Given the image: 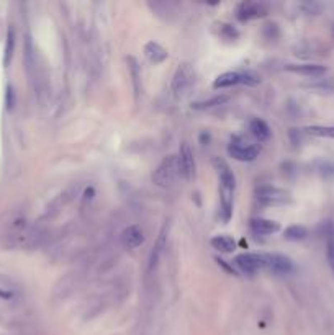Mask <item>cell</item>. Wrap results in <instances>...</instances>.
<instances>
[{"label": "cell", "instance_id": "obj_1", "mask_svg": "<svg viewBox=\"0 0 334 335\" xmlns=\"http://www.w3.org/2000/svg\"><path fill=\"white\" fill-rule=\"evenodd\" d=\"M0 237L7 249H35L40 245V229L30 222L28 216L20 209H12L0 221Z\"/></svg>", "mask_w": 334, "mask_h": 335}, {"label": "cell", "instance_id": "obj_2", "mask_svg": "<svg viewBox=\"0 0 334 335\" xmlns=\"http://www.w3.org/2000/svg\"><path fill=\"white\" fill-rule=\"evenodd\" d=\"M27 296L20 283L0 273V315L12 322L22 320L27 312Z\"/></svg>", "mask_w": 334, "mask_h": 335}, {"label": "cell", "instance_id": "obj_3", "mask_svg": "<svg viewBox=\"0 0 334 335\" xmlns=\"http://www.w3.org/2000/svg\"><path fill=\"white\" fill-rule=\"evenodd\" d=\"M213 165H215L216 173H218V178H220L221 219L228 222L231 219V214H233V193H234V188H236V178H234V173L230 169V165H228L223 159L215 157Z\"/></svg>", "mask_w": 334, "mask_h": 335}, {"label": "cell", "instance_id": "obj_4", "mask_svg": "<svg viewBox=\"0 0 334 335\" xmlns=\"http://www.w3.org/2000/svg\"><path fill=\"white\" fill-rule=\"evenodd\" d=\"M181 175H182V169H181L179 156L171 154V156L164 157L162 162L156 167V170L152 173V182L160 188H169L177 182V178Z\"/></svg>", "mask_w": 334, "mask_h": 335}, {"label": "cell", "instance_id": "obj_5", "mask_svg": "<svg viewBox=\"0 0 334 335\" xmlns=\"http://www.w3.org/2000/svg\"><path fill=\"white\" fill-rule=\"evenodd\" d=\"M195 82V71L189 63L179 64L176 69L174 77H172V92L176 97H184L189 94L192 85Z\"/></svg>", "mask_w": 334, "mask_h": 335}, {"label": "cell", "instance_id": "obj_6", "mask_svg": "<svg viewBox=\"0 0 334 335\" xmlns=\"http://www.w3.org/2000/svg\"><path fill=\"white\" fill-rule=\"evenodd\" d=\"M256 200L265 206H275V204H285L292 201V196L287 190L272 187V185H261L256 188Z\"/></svg>", "mask_w": 334, "mask_h": 335}, {"label": "cell", "instance_id": "obj_7", "mask_svg": "<svg viewBox=\"0 0 334 335\" xmlns=\"http://www.w3.org/2000/svg\"><path fill=\"white\" fill-rule=\"evenodd\" d=\"M234 265L243 273H246V275H254V273L265 268L264 253H256V252L239 253V255H236V258H234Z\"/></svg>", "mask_w": 334, "mask_h": 335}, {"label": "cell", "instance_id": "obj_8", "mask_svg": "<svg viewBox=\"0 0 334 335\" xmlns=\"http://www.w3.org/2000/svg\"><path fill=\"white\" fill-rule=\"evenodd\" d=\"M265 260V270L272 271L274 275H290L295 271V265L292 258L282 253H264Z\"/></svg>", "mask_w": 334, "mask_h": 335}, {"label": "cell", "instance_id": "obj_9", "mask_svg": "<svg viewBox=\"0 0 334 335\" xmlns=\"http://www.w3.org/2000/svg\"><path fill=\"white\" fill-rule=\"evenodd\" d=\"M269 14V5L264 2H241L236 9V17L239 22H249L262 18Z\"/></svg>", "mask_w": 334, "mask_h": 335}, {"label": "cell", "instance_id": "obj_10", "mask_svg": "<svg viewBox=\"0 0 334 335\" xmlns=\"http://www.w3.org/2000/svg\"><path fill=\"white\" fill-rule=\"evenodd\" d=\"M228 152L233 159L239 160V162H252L259 156V147L252 144H244L243 141L233 139L228 146Z\"/></svg>", "mask_w": 334, "mask_h": 335}, {"label": "cell", "instance_id": "obj_11", "mask_svg": "<svg viewBox=\"0 0 334 335\" xmlns=\"http://www.w3.org/2000/svg\"><path fill=\"white\" fill-rule=\"evenodd\" d=\"M167 234H169V226L164 224V227L160 229V232L157 235L156 242H154V247L149 253V260H147V271L152 273L154 270L157 268V265L160 262V257H162L164 249L167 245Z\"/></svg>", "mask_w": 334, "mask_h": 335}, {"label": "cell", "instance_id": "obj_12", "mask_svg": "<svg viewBox=\"0 0 334 335\" xmlns=\"http://www.w3.org/2000/svg\"><path fill=\"white\" fill-rule=\"evenodd\" d=\"M121 245L125 249H136V247L143 245L144 242V232L138 224H131L123 229V232L120 235Z\"/></svg>", "mask_w": 334, "mask_h": 335}, {"label": "cell", "instance_id": "obj_13", "mask_svg": "<svg viewBox=\"0 0 334 335\" xmlns=\"http://www.w3.org/2000/svg\"><path fill=\"white\" fill-rule=\"evenodd\" d=\"M285 69L288 72L298 74V76H303V77H321V76H324V74L327 72V69L324 66L311 64V63H306V64H288V66H285Z\"/></svg>", "mask_w": 334, "mask_h": 335}, {"label": "cell", "instance_id": "obj_14", "mask_svg": "<svg viewBox=\"0 0 334 335\" xmlns=\"http://www.w3.org/2000/svg\"><path fill=\"white\" fill-rule=\"evenodd\" d=\"M179 160H181L182 175L185 178H192V177H194V173H195V157H194V151H192L187 142H184V144L181 146V152H179Z\"/></svg>", "mask_w": 334, "mask_h": 335}, {"label": "cell", "instance_id": "obj_15", "mask_svg": "<svg viewBox=\"0 0 334 335\" xmlns=\"http://www.w3.org/2000/svg\"><path fill=\"white\" fill-rule=\"evenodd\" d=\"M249 226H251V231L259 235H270L280 231V224H278L277 221L265 219V218H252Z\"/></svg>", "mask_w": 334, "mask_h": 335}, {"label": "cell", "instance_id": "obj_16", "mask_svg": "<svg viewBox=\"0 0 334 335\" xmlns=\"http://www.w3.org/2000/svg\"><path fill=\"white\" fill-rule=\"evenodd\" d=\"M144 56L147 59L151 61L154 64H160L164 63V61L169 58V53H167V49L162 48L156 41H149L144 45Z\"/></svg>", "mask_w": 334, "mask_h": 335}, {"label": "cell", "instance_id": "obj_17", "mask_svg": "<svg viewBox=\"0 0 334 335\" xmlns=\"http://www.w3.org/2000/svg\"><path fill=\"white\" fill-rule=\"evenodd\" d=\"M249 129L252 136L259 141V142H265L270 139V128L264 120H259V118H254L249 123Z\"/></svg>", "mask_w": 334, "mask_h": 335}, {"label": "cell", "instance_id": "obj_18", "mask_svg": "<svg viewBox=\"0 0 334 335\" xmlns=\"http://www.w3.org/2000/svg\"><path fill=\"white\" fill-rule=\"evenodd\" d=\"M210 244H212L213 249L220 250L223 253H230L236 249V242H234L230 235H225V234L215 235V237H212V240H210Z\"/></svg>", "mask_w": 334, "mask_h": 335}, {"label": "cell", "instance_id": "obj_19", "mask_svg": "<svg viewBox=\"0 0 334 335\" xmlns=\"http://www.w3.org/2000/svg\"><path fill=\"white\" fill-rule=\"evenodd\" d=\"M241 84V77L239 72H225L215 79L213 87L215 89H230L233 85Z\"/></svg>", "mask_w": 334, "mask_h": 335}, {"label": "cell", "instance_id": "obj_20", "mask_svg": "<svg viewBox=\"0 0 334 335\" xmlns=\"http://www.w3.org/2000/svg\"><path fill=\"white\" fill-rule=\"evenodd\" d=\"M326 258L327 265L334 273V224L329 222L326 227Z\"/></svg>", "mask_w": 334, "mask_h": 335}, {"label": "cell", "instance_id": "obj_21", "mask_svg": "<svg viewBox=\"0 0 334 335\" xmlns=\"http://www.w3.org/2000/svg\"><path fill=\"white\" fill-rule=\"evenodd\" d=\"M228 100H230V97H228V95H215L212 98H208V100H202V102L192 103V108L199 110V111H202V110H210V108L218 107V105L226 103Z\"/></svg>", "mask_w": 334, "mask_h": 335}, {"label": "cell", "instance_id": "obj_22", "mask_svg": "<svg viewBox=\"0 0 334 335\" xmlns=\"http://www.w3.org/2000/svg\"><path fill=\"white\" fill-rule=\"evenodd\" d=\"M14 51H15V30L9 28L7 32V43H5V54H4V64L9 66L12 58H14Z\"/></svg>", "mask_w": 334, "mask_h": 335}, {"label": "cell", "instance_id": "obj_23", "mask_svg": "<svg viewBox=\"0 0 334 335\" xmlns=\"http://www.w3.org/2000/svg\"><path fill=\"white\" fill-rule=\"evenodd\" d=\"M303 131H305L306 134L318 136V138L334 139V126H306Z\"/></svg>", "mask_w": 334, "mask_h": 335}, {"label": "cell", "instance_id": "obj_24", "mask_svg": "<svg viewBox=\"0 0 334 335\" xmlns=\"http://www.w3.org/2000/svg\"><path fill=\"white\" fill-rule=\"evenodd\" d=\"M306 235H308L306 227L298 226V224L288 226L285 229V239H288V240H303Z\"/></svg>", "mask_w": 334, "mask_h": 335}, {"label": "cell", "instance_id": "obj_25", "mask_svg": "<svg viewBox=\"0 0 334 335\" xmlns=\"http://www.w3.org/2000/svg\"><path fill=\"white\" fill-rule=\"evenodd\" d=\"M239 77H241V84H244V85L256 87V85L261 84V77H259L257 74H256V72H252V71L239 72Z\"/></svg>", "mask_w": 334, "mask_h": 335}, {"label": "cell", "instance_id": "obj_26", "mask_svg": "<svg viewBox=\"0 0 334 335\" xmlns=\"http://www.w3.org/2000/svg\"><path fill=\"white\" fill-rule=\"evenodd\" d=\"M221 36L226 40H236L239 36V32L231 25H221Z\"/></svg>", "mask_w": 334, "mask_h": 335}, {"label": "cell", "instance_id": "obj_27", "mask_svg": "<svg viewBox=\"0 0 334 335\" xmlns=\"http://www.w3.org/2000/svg\"><path fill=\"white\" fill-rule=\"evenodd\" d=\"M14 105H15V94H14V89L9 87L7 89V108L12 110L14 108Z\"/></svg>", "mask_w": 334, "mask_h": 335}]
</instances>
